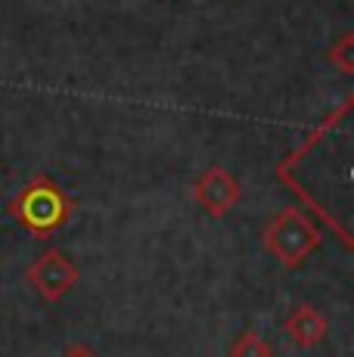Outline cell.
Returning <instances> with one entry per match:
<instances>
[{
    "instance_id": "obj_1",
    "label": "cell",
    "mask_w": 354,
    "mask_h": 357,
    "mask_svg": "<svg viewBox=\"0 0 354 357\" xmlns=\"http://www.w3.org/2000/svg\"><path fill=\"white\" fill-rule=\"evenodd\" d=\"M6 211H10L13 221L25 233H31V236H38V239H47L72 221L75 199L66 193L56 181H50L47 174H38L10 199Z\"/></svg>"
},
{
    "instance_id": "obj_2",
    "label": "cell",
    "mask_w": 354,
    "mask_h": 357,
    "mask_svg": "<svg viewBox=\"0 0 354 357\" xmlns=\"http://www.w3.org/2000/svg\"><path fill=\"white\" fill-rule=\"evenodd\" d=\"M261 243L283 267L295 271L320 249V230L302 208H283L261 230Z\"/></svg>"
},
{
    "instance_id": "obj_3",
    "label": "cell",
    "mask_w": 354,
    "mask_h": 357,
    "mask_svg": "<svg viewBox=\"0 0 354 357\" xmlns=\"http://www.w3.org/2000/svg\"><path fill=\"white\" fill-rule=\"evenodd\" d=\"M25 283L35 289L47 305L63 301L69 289L78 283V267L69 261V255L59 249H44L25 271Z\"/></svg>"
},
{
    "instance_id": "obj_4",
    "label": "cell",
    "mask_w": 354,
    "mask_h": 357,
    "mask_svg": "<svg viewBox=\"0 0 354 357\" xmlns=\"http://www.w3.org/2000/svg\"><path fill=\"white\" fill-rule=\"evenodd\" d=\"M193 199L208 218L221 221V218H227L230 211L240 205L243 190H240V181H236L227 168L212 165V168H208L206 174H199V181L193 183Z\"/></svg>"
},
{
    "instance_id": "obj_5",
    "label": "cell",
    "mask_w": 354,
    "mask_h": 357,
    "mask_svg": "<svg viewBox=\"0 0 354 357\" xmlns=\"http://www.w3.org/2000/svg\"><path fill=\"white\" fill-rule=\"evenodd\" d=\"M283 333L295 342L298 348H317L330 333V320L317 311L314 305H298L289 317L283 320Z\"/></svg>"
},
{
    "instance_id": "obj_6",
    "label": "cell",
    "mask_w": 354,
    "mask_h": 357,
    "mask_svg": "<svg viewBox=\"0 0 354 357\" xmlns=\"http://www.w3.org/2000/svg\"><path fill=\"white\" fill-rule=\"evenodd\" d=\"M227 354H230V357H274L270 345L255 333V329H246V333L236 335Z\"/></svg>"
},
{
    "instance_id": "obj_7",
    "label": "cell",
    "mask_w": 354,
    "mask_h": 357,
    "mask_svg": "<svg viewBox=\"0 0 354 357\" xmlns=\"http://www.w3.org/2000/svg\"><path fill=\"white\" fill-rule=\"evenodd\" d=\"M326 59L339 68L342 75H354V34H342L336 44L326 50Z\"/></svg>"
},
{
    "instance_id": "obj_8",
    "label": "cell",
    "mask_w": 354,
    "mask_h": 357,
    "mask_svg": "<svg viewBox=\"0 0 354 357\" xmlns=\"http://www.w3.org/2000/svg\"><path fill=\"white\" fill-rule=\"evenodd\" d=\"M63 357H97V351H93V348H87V345H69L63 351Z\"/></svg>"
}]
</instances>
